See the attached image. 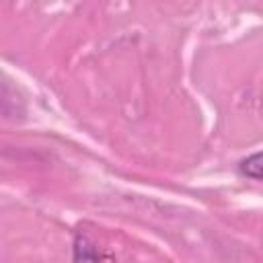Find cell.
Segmentation results:
<instances>
[{
	"mask_svg": "<svg viewBox=\"0 0 263 263\" xmlns=\"http://www.w3.org/2000/svg\"><path fill=\"white\" fill-rule=\"evenodd\" d=\"M72 259L74 263H99V253L95 242L86 234H76L72 245Z\"/></svg>",
	"mask_w": 263,
	"mask_h": 263,
	"instance_id": "obj_1",
	"label": "cell"
},
{
	"mask_svg": "<svg viewBox=\"0 0 263 263\" xmlns=\"http://www.w3.org/2000/svg\"><path fill=\"white\" fill-rule=\"evenodd\" d=\"M238 171L240 175L253 179V181H261L263 177V164H261V152H253L251 156L242 158L238 162Z\"/></svg>",
	"mask_w": 263,
	"mask_h": 263,
	"instance_id": "obj_2",
	"label": "cell"
}]
</instances>
